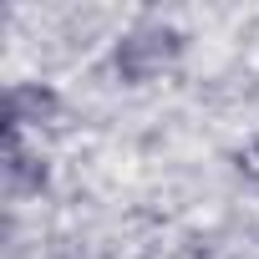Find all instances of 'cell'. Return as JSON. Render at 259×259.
Wrapping results in <instances>:
<instances>
[{
	"mask_svg": "<svg viewBox=\"0 0 259 259\" xmlns=\"http://www.w3.org/2000/svg\"><path fill=\"white\" fill-rule=\"evenodd\" d=\"M173 56V36L168 31H148V36H133L122 46V56H117V66L127 71V76H143V71H153L158 61H168Z\"/></svg>",
	"mask_w": 259,
	"mask_h": 259,
	"instance_id": "cell-1",
	"label": "cell"
}]
</instances>
